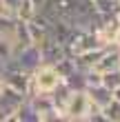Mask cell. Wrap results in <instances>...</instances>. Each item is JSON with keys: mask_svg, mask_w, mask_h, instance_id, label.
I'll return each instance as SVG.
<instances>
[{"mask_svg": "<svg viewBox=\"0 0 120 122\" xmlns=\"http://www.w3.org/2000/svg\"><path fill=\"white\" fill-rule=\"evenodd\" d=\"M18 5H20V0H0V7H2L7 13H11L13 18H16V9H18Z\"/></svg>", "mask_w": 120, "mask_h": 122, "instance_id": "13", "label": "cell"}, {"mask_svg": "<svg viewBox=\"0 0 120 122\" xmlns=\"http://www.w3.org/2000/svg\"><path fill=\"white\" fill-rule=\"evenodd\" d=\"M102 113H104V120L107 122H120V102L118 100H111L102 109Z\"/></svg>", "mask_w": 120, "mask_h": 122, "instance_id": "11", "label": "cell"}, {"mask_svg": "<svg viewBox=\"0 0 120 122\" xmlns=\"http://www.w3.org/2000/svg\"><path fill=\"white\" fill-rule=\"evenodd\" d=\"M45 2H47V0H33V5H36V7H38V11L42 9V7H45Z\"/></svg>", "mask_w": 120, "mask_h": 122, "instance_id": "15", "label": "cell"}, {"mask_svg": "<svg viewBox=\"0 0 120 122\" xmlns=\"http://www.w3.org/2000/svg\"><path fill=\"white\" fill-rule=\"evenodd\" d=\"M65 82V78L58 73V69L53 64H40V67L31 73V82H29V93L27 96H33V93H51L56 87Z\"/></svg>", "mask_w": 120, "mask_h": 122, "instance_id": "1", "label": "cell"}, {"mask_svg": "<svg viewBox=\"0 0 120 122\" xmlns=\"http://www.w3.org/2000/svg\"><path fill=\"white\" fill-rule=\"evenodd\" d=\"M91 2H94L96 11L104 13V16H111V13H114V9L120 5V0H91Z\"/></svg>", "mask_w": 120, "mask_h": 122, "instance_id": "12", "label": "cell"}, {"mask_svg": "<svg viewBox=\"0 0 120 122\" xmlns=\"http://www.w3.org/2000/svg\"><path fill=\"white\" fill-rule=\"evenodd\" d=\"M13 27H16V18L9 13H0V38L5 40H13Z\"/></svg>", "mask_w": 120, "mask_h": 122, "instance_id": "9", "label": "cell"}, {"mask_svg": "<svg viewBox=\"0 0 120 122\" xmlns=\"http://www.w3.org/2000/svg\"><path fill=\"white\" fill-rule=\"evenodd\" d=\"M25 100H27L25 93H20L11 87H5V91L0 93V120H16Z\"/></svg>", "mask_w": 120, "mask_h": 122, "instance_id": "4", "label": "cell"}, {"mask_svg": "<svg viewBox=\"0 0 120 122\" xmlns=\"http://www.w3.org/2000/svg\"><path fill=\"white\" fill-rule=\"evenodd\" d=\"M91 111H102V109L91 104L84 89H76V91H71V96H69L67 104H65L62 120H87Z\"/></svg>", "mask_w": 120, "mask_h": 122, "instance_id": "2", "label": "cell"}, {"mask_svg": "<svg viewBox=\"0 0 120 122\" xmlns=\"http://www.w3.org/2000/svg\"><path fill=\"white\" fill-rule=\"evenodd\" d=\"M9 64L22 69L25 73H33L40 64H45V62H42L40 47H38V45H27V47H22V49H18V51H13Z\"/></svg>", "mask_w": 120, "mask_h": 122, "instance_id": "3", "label": "cell"}, {"mask_svg": "<svg viewBox=\"0 0 120 122\" xmlns=\"http://www.w3.org/2000/svg\"><path fill=\"white\" fill-rule=\"evenodd\" d=\"M114 47L120 49V25H118V31H116V38H114Z\"/></svg>", "mask_w": 120, "mask_h": 122, "instance_id": "14", "label": "cell"}, {"mask_svg": "<svg viewBox=\"0 0 120 122\" xmlns=\"http://www.w3.org/2000/svg\"><path fill=\"white\" fill-rule=\"evenodd\" d=\"M84 91H87L91 104L98 107V109H104V107L114 100V93H111V89H109L104 82H102V84H94V87H87Z\"/></svg>", "mask_w": 120, "mask_h": 122, "instance_id": "7", "label": "cell"}, {"mask_svg": "<svg viewBox=\"0 0 120 122\" xmlns=\"http://www.w3.org/2000/svg\"><path fill=\"white\" fill-rule=\"evenodd\" d=\"M38 16V7L33 5V0H20V5H18V9H16V18L18 20H33Z\"/></svg>", "mask_w": 120, "mask_h": 122, "instance_id": "8", "label": "cell"}, {"mask_svg": "<svg viewBox=\"0 0 120 122\" xmlns=\"http://www.w3.org/2000/svg\"><path fill=\"white\" fill-rule=\"evenodd\" d=\"M11 56H13V47L9 40L0 38V69H5L7 64L11 62Z\"/></svg>", "mask_w": 120, "mask_h": 122, "instance_id": "10", "label": "cell"}, {"mask_svg": "<svg viewBox=\"0 0 120 122\" xmlns=\"http://www.w3.org/2000/svg\"><path fill=\"white\" fill-rule=\"evenodd\" d=\"M0 78H2L5 87H11L20 93H29V82H31V73H25L22 69L13 67V64H7L5 69H0Z\"/></svg>", "mask_w": 120, "mask_h": 122, "instance_id": "5", "label": "cell"}, {"mask_svg": "<svg viewBox=\"0 0 120 122\" xmlns=\"http://www.w3.org/2000/svg\"><path fill=\"white\" fill-rule=\"evenodd\" d=\"M94 71H98V73H116V71H120V49L118 47H107L104 49V53L100 56V60H98L94 64Z\"/></svg>", "mask_w": 120, "mask_h": 122, "instance_id": "6", "label": "cell"}]
</instances>
